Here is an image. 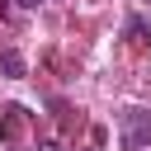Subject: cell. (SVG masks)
Segmentation results:
<instances>
[{
	"label": "cell",
	"mask_w": 151,
	"mask_h": 151,
	"mask_svg": "<svg viewBox=\"0 0 151 151\" xmlns=\"http://www.w3.org/2000/svg\"><path fill=\"white\" fill-rule=\"evenodd\" d=\"M151 146V109H123V151Z\"/></svg>",
	"instance_id": "6da1fadb"
},
{
	"label": "cell",
	"mask_w": 151,
	"mask_h": 151,
	"mask_svg": "<svg viewBox=\"0 0 151 151\" xmlns=\"http://www.w3.org/2000/svg\"><path fill=\"white\" fill-rule=\"evenodd\" d=\"M19 113H24L19 104H5L0 109V142H14L19 137Z\"/></svg>",
	"instance_id": "3957f363"
},
{
	"label": "cell",
	"mask_w": 151,
	"mask_h": 151,
	"mask_svg": "<svg viewBox=\"0 0 151 151\" xmlns=\"http://www.w3.org/2000/svg\"><path fill=\"white\" fill-rule=\"evenodd\" d=\"M24 9H38V5H52V0H19Z\"/></svg>",
	"instance_id": "5b68a950"
},
{
	"label": "cell",
	"mask_w": 151,
	"mask_h": 151,
	"mask_svg": "<svg viewBox=\"0 0 151 151\" xmlns=\"http://www.w3.org/2000/svg\"><path fill=\"white\" fill-rule=\"evenodd\" d=\"M38 151H61V146L57 142H38Z\"/></svg>",
	"instance_id": "8992f818"
},
{
	"label": "cell",
	"mask_w": 151,
	"mask_h": 151,
	"mask_svg": "<svg viewBox=\"0 0 151 151\" xmlns=\"http://www.w3.org/2000/svg\"><path fill=\"white\" fill-rule=\"evenodd\" d=\"M0 76H5V80H24V76H28V61H24V52H14V47H0Z\"/></svg>",
	"instance_id": "7a4b0ae2"
},
{
	"label": "cell",
	"mask_w": 151,
	"mask_h": 151,
	"mask_svg": "<svg viewBox=\"0 0 151 151\" xmlns=\"http://www.w3.org/2000/svg\"><path fill=\"white\" fill-rule=\"evenodd\" d=\"M123 33H127V42H132V47H146V42H151V38H146V19H142V14H132V19L123 24Z\"/></svg>",
	"instance_id": "277c9868"
}]
</instances>
